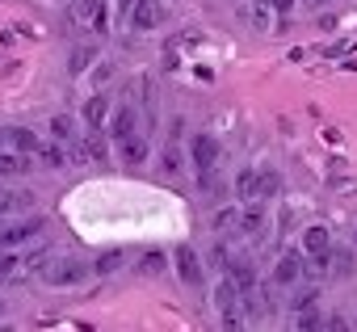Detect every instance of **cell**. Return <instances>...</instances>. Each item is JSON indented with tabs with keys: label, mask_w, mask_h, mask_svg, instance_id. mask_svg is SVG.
I'll list each match as a JSON object with an SVG mask.
<instances>
[{
	"label": "cell",
	"mask_w": 357,
	"mask_h": 332,
	"mask_svg": "<svg viewBox=\"0 0 357 332\" xmlns=\"http://www.w3.org/2000/svg\"><path fill=\"white\" fill-rule=\"evenodd\" d=\"M353 252H357V227H353Z\"/></svg>",
	"instance_id": "cell-36"
},
{
	"label": "cell",
	"mask_w": 357,
	"mask_h": 332,
	"mask_svg": "<svg viewBox=\"0 0 357 332\" xmlns=\"http://www.w3.org/2000/svg\"><path fill=\"white\" fill-rule=\"evenodd\" d=\"M51 135H55V143H72V139H76L72 114H55V118H51Z\"/></svg>",
	"instance_id": "cell-26"
},
{
	"label": "cell",
	"mask_w": 357,
	"mask_h": 332,
	"mask_svg": "<svg viewBox=\"0 0 357 332\" xmlns=\"http://www.w3.org/2000/svg\"><path fill=\"white\" fill-rule=\"evenodd\" d=\"M319 332H353V319L344 315V311H328L324 315V328Z\"/></svg>",
	"instance_id": "cell-30"
},
{
	"label": "cell",
	"mask_w": 357,
	"mask_h": 332,
	"mask_svg": "<svg viewBox=\"0 0 357 332\" xmlns=\"http://www.w3.org/2000/svg\"><path fill=\"white\" fill-rule=\"evenodd\" d=\"M240 17H244L257 34H273V30H278V9L269 5V0H248V5H240Z\"/></svg>",
	"instance_id": "cell-5"
},
{
	"label": "cell",
	"mask_w": 357,
	"mask_h": 332,
	"mask_svg": "<svg viewBox=\"0 0 357 332\" xmlns=\"http://www.w3.org/2000/svg\"><path fill=\"white\" fill-rule=\"evenodd\" d=\"M122 265H126V252H118V248H114V252H101V257H97L89 269H93L97 278H109V273H118Z\"/></svg>",
	"instance_id": "cell-18"
},
{
	"label": "cell",
	"mask_w": 357,
	"mask_h": 332,
	"mask_svg": "<svg viewBox=\"0 0 357 332\" xmlns=\"http://www.w3.org/2000/svg\"><path fill=\"white\" fill-rule=\"evenodd\" d=\"M215 232H223V236L240 232V206H219L215 211Z\"/></svg>",
	"instance_id": "cell-25"
},
{
	"label": "cell",
	"mask_w": 357,
	"mask_h": 332,
	"mask_svg": "<svg viewBox=\"0 0 357 332\" xmlns=\"http://www.w3.org/2000/svg\"><path fill=\"white\" fill-rule=\"evenodd\" d=\"M97 13H101V0H76V5H72V22H76V26L97 22Z\"/></svg>",
	"instance_id": "cell-28"
},
{
	"label": "cell",
	"mask_w": 357,
	"mask_h": 332,
	"mask_svg": "<svg viewBox=\"0 0 357 332\" xmlns=\"http://www.w3.org/2000/svg\"><path fill=\"white\" fill-rule=\"evenodd\" d=\"M22 273H30V269H26V257H17V252H5V257H0V286L13 282V278H22Z\"/></svg>",
	"instance_id": "cell-20"
},
{
	"label": "cell",
	"mask_w": 357,
	"mask_h": 332,
	"mask_svg": "<svg viewBox=\"0 0 357 332\" xmlns=\"http://www.w3.org/2000/svg\"><path fill=\"white\" fill-rule=\"evenodd\" d=\"M357 269V252L353 248H332L328 252V278H349Z\"/></svg>",
	"instance_id": "cell-15"
},
{
	"label": "cell",
	"mask_w": 357,
	"mask_h": 332,
	"mask_svg": "<svg viewBox=\"0 0 357 332\" xmlns=\"http://www.w3.org/2000/svg\"><path fill=\"white\" fill-rule=\"evenodd\" d=\"M307 278V257L303 252H282L278 257V265H273V286H298Z\"/></svg>",
	"instance_id": "cell-4"
},
{
	"label": "cell",
	"mask_w": 357,
	"mask_h": 332,
	"mask_svg": "<svg viewBox=\"0 0 357 332\" xmlns=\"http://www.w3.org/2000/svg\"><path fill=\"white\" fill-rule=\"evenodd\" d=\"M307 307H319V290H315V286H303V290L290 299V315H294V311H307Z\"/></svg>",
	"instance_id": "cell-29"
},
{
	"label": "cell",
	"mask_w": 357,
	"mask_h": 332,
	"mask_svg": "<svg viewBox=\"0 0 357 332\" xmlns=\"http://www.w3.org/2000/svg\"><path fill=\"white\" fill-rule=\"evenodd\" d=\"M298 5H307V9H324L328 0H298Z\"/></svg>",
	"instance_id": "cell-34"
},
{
	"label": "cell",
	"mask_w": 357,
	"mask_h": 332,
	"mask_svg": "<svg viewBox=\"0 0 357 332\" xmlns=\"http://www.w3.org/2000/svg\"><path fill=\"white\" fill-rule=\"evenodd\" d=\"M319 328H324V307L294 311V332H319Z\"/></svg>",
	"instance_id": "cell-22"
},
{
	"label": "cell",
	"mask_w": 357,
	"mask_h": 332,
	"mask_svg": "<svg viewBox=\"0 0 357 332\" xmlns=\"http://www.w3.org/2000/svg\"><path fill=\"white\" fill-rule=\"evenodd\" d=\"M0 151H9V130H0Z\"/></svg>",
	"instance_id": "cell-35"
},
{
	"label": "cell",
	"mask_w": 357,
	"mask_h": 332,
	"mask_svg": "<svg viewBox=\"0 0 357 332\" xmlns=\"http://www.w3.org/2000/svg\"><path fill=\"white\" fill-rule=\"evenodd\" d=\"M130 9H135V0H114V13L118 17H130Z\"/></svg>",
	"instance_id": "cell-33"
},
{
	"label": "cell",
	"mask_w": 357,
	"mask_h": 332,
	"mask_svg": "<svg viewBox=\"0 0 357 332\" xmlns=\"http://www.w3.org/2000/svg\"><path fill=\"white\" fill-rule=\"evenodd\" d=\"M105 130H109V139H114V143H122V139L139 135V110H135L130 101H122V105L109 114V126H105Z\"/></svg>",
	"instance_id": "cell-6"
},
{
	"label": "cell",
	"mask_w": 357,
	"mask_h": 332,
	"mask_svg": "<svg viewBox=\"0 0 357 332\" xmlns=\"http://www.w3.org/2000/svg\"><path fill=\"white\" fill-rule=\"evenodd\" d=\"M109 114H114V105H109L105 93H93V97L84 101V126H89L93 135H101V130L109 126Z\"/></svg>",
	"instance_id": "cell-7"
},
{
	"label": "cell",
	"mask_w": 357,
	"mask_h": 332,
	"mask_svg": "<svg viewBox=\"0 0 357 332\" xmlns=\"http://www.w3.org/2000/svg\"><path fill=\"white\" fill-rule=\"evenodd\" d=\"M261 232H265V206L261 202L240 206V236H261Z\"/></svg>",
	"instance_id": "cell-14"
},
{
	"label": "cell",
	"mask_w": 357,
	"mask_h": 332,
	"mask_svg": "<svg viewBox=\"0 0 357 332\" xmlns=\"http://www.w3.org/2000/svg\"><path fill=\"white\" fill-rule=\"evenodd\" d=\"M219 156H223V147H219V139L215 135H194L190 139V164L198 169V177L202 173H219Z\"/></svg>",
	"instance_id": "cell-3"
},
{
	"label": "cell",
	"mask_w": 357,
	"mask_h": 332,
	"mask_svg": "<svg viewBox=\"0 0 357 332\" xmlns=\"http://www.w3.org/2000/svg\"><path fill=\"white\" fill-rule=\"evenodd\" d=\"M278 186H282V177L265 169V173H261V202H265V198H273V194H278Z\"/></svg>",
	"instance_id": "cell-32"
},
{
	"label": "cell",
	"mask_w": 357,
	"mask_h": 332,
	"mask_svg": "<svg viewBox=\"0 0 357 332\" xmlns=\"http://www.w3.org/2000/svg\"><path fill=\"white\" fill-rule=\"evenodd\" d=\"M324 252H332V232L324 223L303 227V257H324Z\"/></svg>",
	"instance_id": "cell-11"
},
{
	"label": "cell",
	"mask_w": 357,
	"mask_h": 332,
	"mask_svg": "<svg viewBox=\"0 0 357 332\" xmlns=\"http://www.w3.org/2000/svg\"><path fill=\"white\" fill-rule=\"evenodd\" d=\"M22 206H30V194H5V190H0V215L22 211Z\"/></svg>",
	"instance_id": "cell-31"
},
{
	"label": "cell",
	"mask_w": 357,
	"mask_h": 332,
	"mask_svg": "<svg viewBox=\"0 0 357 332\" xmlns=\"http://www.w3.org/2000/svg\"><path fill=\"white\" fill-rule=\"evenodd\" d=\"M160 22H164V9L155 5V0H135V9H130V26H135L139 34L155 30Z\"/></svg>",
	"instance_id": "cell-9"
},
{
	"label": "cell",
	"mask_w": 357,
	"mask_h": 332,
	"mask_svg": "<svg viewBox=\"0 0 357 332\" xmlns=\"http://www.w3.org/2000/svg\"><path fill=\"white\" fill-rule=\"evenodd\" d=\"M118 156H122V164H143V160H147V139H143V135L122 139V143H118Z\"/></svg>",
	"instance_id": "cell-17"
},
{
	"label": "cell",
	"mask_w": 357,
	"mask_h": 332,
	"mask_svg": "<svg viewBox=\"0 0 357 332\" xmlns=\"http://www.w3.org/2000/svg\"><path fill=\"white\" fill-rule=\"evenodd\" d=\"M89 278V265L76 257H55L51 265H43V282L47 286H80Z\"/></svg>",
	"instance_id": "cell-2"
},
{
	"label": "cell",
	"mask_w": 357,
	"mask_h": 332,
	"mask_svg": "<svg viewBox=\"0 0 357 332\" xmlns=\"http://www.w3.org/2000/svg\"><path fill=\"white\" fill-rule=\"evenodd\" d=\"M160 169H164L168 177H176V173L185 169V156H181V143H168V147H164V156H160Z\"/></svg>",
	"instance_id": "cell-23"
},
{
	"label": "cell",
	"mask_w": 357,
	"mask_h": 332,
	"mask_svg": "<svg viewBox=\"0 0 357 332\" xmlns=\"http://www.w3.org/2000/svg\"><path fill=\"white\" fill-rule=\"evenodd\" d=\"M93 63H97V47H76L72 59H68V72H72V76H84Z\"/></svg>",
	"instance_id": "cell-21"
},
{
	"label": "cell",
	"mask_w": 357,
	"mask_h": 332,
	"mask_svg": "<svg viewBox=\"0 0 357 332\" xmlns=\"http://www.w3.org/2000/svg\"><path fill=\"white\" fill-rule=\"evenodd\" d=\"M236 198L248 206V202H261V173L257 169H244L240 177H236Z\"/></svg>",
	"instance_id": "cell-13"
},
{
	"label": "cell",
	"mask_w": 357,
	"mask_h": 332,
	"mask_svg": "<svg viewBox=\"0 0 357 332\" xmlns=\"http://www.w3.org/2000/svg\"><path fill=\"white\" fill-rule=\"evenodd\" d=\"M164 269H168V252H160V248H155V252H143V261H139V273H143V278H155V273H164Z\"/></svg>",
	"instance_id": "cell-27"
},
{
	"label": "cell",
	"mask_w": 357,
	"mask_h": 332,
	"mask_svg": "<svg viewBox=\"0 0 357 332\" xmlns=\"http://www.w3.org/2000/svg\"><path fill=\"white\" fill-rule=\"evenodd\" d=\"M30 169V156H17V151H0V177H17Z\"/></svg>",
	"instance_id": "cell-24"
},
{
	"label": "cell",
	"mask_w": 357,
	"mask_h": 332,
	"mask_svg": "<svg viewBox=\"0 0 357 332\" xmlns=\"http://www.w3.org/2000/svg\"><path fill=\"white\" fill-rule=\"evenodd\" d=\"M172 261H176V273H181V282H185V286H202V278H206V273H202V257H198L194 248H176V252H172Z\"/></svg>",
	"instance_id": "cell-8"
},
{
	"label": "cell",
	"mask_w": 357,
	"mask_h": 332,
	"mask_svg": "<svg viewBox=\"0 0 357 332\" xmlns=\"http://www.w3.org/2000/svg\"><path fill=\"white\" fill-rule=\"evenodd\" d=\"M76 156H84V160H93V164H105V160H109V147H105V135H93V130H89Z\"/></svg>",
	"instance_id": "cell-16"
},
{
	"label": "cell",
	"mask_w": 357,
	"mask_h": 332,
	"mask_svg": "<svg viewBox=\"0 0 357 332\" xmlns=\"http://www.w3.org/2000/svg\"><path fill=\"white\" fill-rule=\"evenodd\" d=\"M34 160L47 164V169H63V164H68V147H63V143H43Z\"/></svg>",
	"instance_id": "cell-19"
},
{
	"label": "cell",
	"mask_w": 357,
	"mask_h": 332,
	"mask_svg": "<svg viewBox=\"0 0 357 332\" xmlns=\"http://www.w3.org/2000/svg\"><path fill=\"white\" fill-rule=\"evenodd\" d=\"M215 311H219V324H223L227 332H248V315H244L240 290H236L227 278H219V286H215Z\"/></svg>",
	"instance_id": "cell-1"
},
{
	"label": "cell",
	"mask_w": 357,
	"mask_h": 332,
	"mask_svg": "<svg viewBox=\"0 0 357 332\" xmlns=\"http://www.w3.org/2000/svg\"><path fill=\"white\" fill-rule=\"evenodd\" d=\"M43 232V219H26V223H9V227H0V248H17L26 240H34Z\"/></svg>",
	"instance_id": "cell-10"
},
{
	"label": "cell",
	"mask_w": 357,
	"mask_h": 332,
	"mask_svg": "<svg viewBox=\"0 0 357 332\" xmlns=\"http://www.w3.org/2000/svg\"><path fill=\"white\" fill-rule=\"evenodd\" d=\"M38 147H43V143H38V135H34V130H26V126H13V130H9V151H17V156H30V160H34V156H38Z\"/></svg>",
	"instance_id": "cell-12"
}]
</instances>
